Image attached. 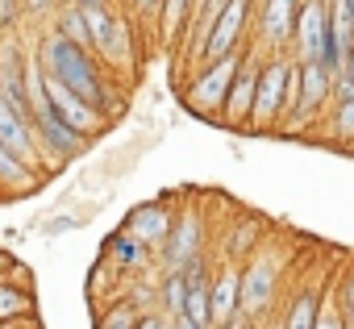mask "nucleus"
<instances>
[{
    "instance_id": "nucleus-15",
    "label": "nucleus",
    "mask_w": 354,
    "mask_h": 329,
    "mask_svg": "<svg viewBox=\"0 0 354 329\" xmlns=\"http://www.w3.org/2000/svg\"><path fill=\"white\" fill-rule=\"evenodd\" d=\"M321 129L329 133V142H333L337 150H350V146H354V100H342V104H333V109L325 113Z\"/></svg>"
},
{
    "instance_id": "nucleus-14",
    "label": "nucleus",
    "mask_w": 354,
    "mask_h": 329,
    "mask_svg": "<svg viewBox=\"0 0 354 329\" xmlns=\"http://www.w3.org/2000/svg\"><path fill=\"white\" fill-rule=\"evenodd\" d=\"M238 308H242V267L225 258L213 271V329H221Z\"/></svg>"
},
{
    "instance_id": "nucleus-31",
    "label": "nucleus",
    "mask_w": 354,
    "mask_h": 329,
    "mask_svg": "<svg viewBox=\"0 0 354 329\" xmlns=\"http://www.w3.org/2000/svg\"><path fill=\"white\" fill-rule=\"evenodd\" d=\"M263 329H283V317H267V321H259Z\"/></svg>"
},
{
    "instance_id": "nucleus-13",
    "label": "nucleus",
    "mask_w": 354,
    "mask_h": 329,
    "mask_svg": "<svg viewBox=\"0 0 354 329\" xmlns=\"http://www.w3.org/2000/svg\"><path fill=\"white\" fill-rule=\"evenodd\" d=\"M325 21H329V0H304V5H300V17H296V42H292V55H296L300 63L321 59Z\"/></svg>"
},
{
    "instance_id": "nucleus-28",
    "label": "nucleus",
    "mask_w": 354,
    "mask_h": 329,
    "mask_svg": "<svg viewBox=\"0 0 354 329\" xmlns=\"http://www.w3.org/2000/svg\"><path fill=\"white\" fill-rule=\"evenodd\" d=\"M142 329H175V325H171V321H162V317H146V321H142Z\"/></svg>"
},
{
    "instance_id": "nucleus-34",
    "label": "nucleus",
    "mask_w": 354,
    "mask_h": 329,
    "mask_svg": "<svg viewBox=\"0 0 354 329\" xmlns=\"http://www.w3.org/2000/svg\"><path fill=\"white\" fill-rule=\"evenodd\" d=\"M205 5H213V0H196V13H201V9H205ZM196 13H192V17H196Z\"/></svg>"
},
{
    "instance_id": "nucleus-29",
    "label": "nucleus",
    "mask_w": 354,
    "mask_h": 329,
    "mask_svg": "<svg viewBox=\"0 0 354 329\" xmlns=\"http://www.w3.org/2000/svg\"><path fill=\"white\" fill-rule=\"evenodd\" d=\"M50 5H55V0H26L30 13H42V9H50Z\"/></svg>"
},
{
    "instance_id": "nucleus-3",
    "label": "nucleus",
    "mask_w": 354,
    "mask_h": 329,
    "mask_svg": "<svg viewBox=\"0 0 354 329\" xmlns=\"http://www.w3.org/2000/svg\"><path fill=\"white\" fill-rule=\"evenodd\" d=\"M288 258L271 246V242H263L246 263H242V312H250L254 321H267L271 312H275V304H279V283H283V267Z\"/></svg>"
},
{
    "instance_id": "nucleus-24",
    "label": "nucleus",
    "mask_w": 354,
    "mask_h": 329,
    "mask_svg": "<svg viewBox=\"0 0 354 329\" xmlns=\"http://www.w3.org/2000/svg\"><path fill=\"white\" fill-rule=\"evenodd\" d=\"M317 329H350V325H346V312H342V304H337V288H333V283H329V292H325Z\"/></svg>"
},
{
    "instance_id": "nucleus-19",
    "label": "nucleus",
    "mask_w": 354,
    "mask_h": 329,
    "mask_svg": "<svg viewBox=\"0 0 354 329\" xmlns=\"http://www.w3.org/2000/svg\"><path fill=\"white\" fill-rule=\"evenodd\" d=\"M109 254L121 263V267H142V258H146V246L129 234V229H117L113 238H109Z\"/></svg>"
},
{
    "instance_id": "nucleus-8",
    "label": "nucleus",
    "mask_w": 354,
    "mask_h": 329,
    "mask_svg": "<svg viewBox=\"0 0 354 329\" xmlns=\"http://www.w3.org/2000/svg\"><path fill=\"white\" fill-rule=\"evenodd\" d=\"M42 88H46L50 109H55V113H59L75 133L92 138V133H100V129H104V113H100V109H92L84 96H75L63 79H55V75H46V71H42Z\"/></svg>"
},
{
    "instance_id": "nucleus-35",
    "label": "nucleus",
    "mask_w": 354,
    "mask_h": 329,
    "mask_svg": "<svg viewBox=\"0 0 354 329\" xmlns=\"http://www.w3.org/2000/svg\"><path fill=\"white\" fill-rule=\"evenodd\" d=\"M346 9H350V17H354V0H346Z\"/></svg>"
},
{
    "instance_id": "nucleus-17",
    "label": "nucleus",
    "mask_w": 354,
    "mask_h": 329,
    "mask_svg": "<svg viewBox=\"0 0 354 329\" xmlns=\"http://www.w3.org/2000/svg\"><path fill=\"white\" fill-rule=\"evenodd\" d=\"M263 229H267V225H263L259 217H246L242 225H234V238H230V258H234V263H246V258H250V254L267 242V238H263Z\"/></svg>"
},
{
    "instance_id": "nucleus-5",
    "label": "nucleus",
    "mask_w": 354,
    "mask_h": 329,
    "mask_svg": "<svg viewBox=\"0 0 354 329\" xmlns=\"http://www.w3.org/2000/svg\"><path fill=\"white\" fill-rule=\"evenodd\" d=\"M254 9H259V0H225V9L217 13V21H213V30H209L201 67L221 63V59L246 50V30H250V13H254Z\"/></svg>"
},
{
    "instance_id": "nucleus-1",
    "label": "nucleus",
    "mask_w": 354,
    "mask_h": 329,
    "mask_svg": "<svg viewBox=\"0 0 354 329\" xmlns=\"http://www.w3.org/2000/svg\"><path fill=\"white\" fill-rule=\"evenodd\" d=\"M42 71L55 75V79H63V84H67L75 96H84L92 109H100V113L113 109V96H109V88H104V79H100V71H96V63H92V55H88V46H75V42L63 38L59 30L42 38Z\"/></svg>"
},
{
    "instance_id": "nucleus-6",
    "label": "nucleus",
    "mask_w": 354,
    "mask_h": 329,
    "mask_svg": "<svg viewBox=\"0 0 354 329\" xmlns=\"http://www.w3.org/2000/svg\"><path fill=\"white\" fill-rule=\"evenodd\" d=\"M263 59H267L263 46H246L242 67H238V75H234V88H230V100H225V113H221V125H225V129L250 133V117H254V92H259Z\"/></svg>"
},
{
    "instance_id": "nucleus-18",
    "label": "nucleus",
    "mask_w": 354,
    "mask_h": 329,
    "mask_svg": "<svg viewBox=\"0 0 354 329\" xmlns=\"http://www.w3.org/2000/svg\"><path fill=\"white\" fill-rule=\"evenodd\" d=\"M184 304H188V275L184 271H167V279H162V308H167V317L171 321L184 317Z\"/></svg>"
},
{
    "instance_id": "nucleus-23",
    "label": "nucleus",
    "mask_w": 354,
    "mask_h": 329,
    "mask_svg": "<svg viewBox=\"0 0 354 329\" xmlns=\"http://www.w3.org/2000/svg\"><path fill=\"white\" fill-rule=\"evenodd\" d=\"M333 288H337V304H342V312H346V325L354 329V263L333 275Z\"/></svg>"
},
{
    "instance_id": "nucleus-33",
    "label": "nucleus",
    "mask_w": 354,
    "mask_h": 329,
    "mask_svg": "<svg viewBox=\"0 0 354 329\" xmlns=\"http://www.w3.org/2000/svg\"><path fill=\"white\" fill-rule=\"evenodd\" d=\"M75 5H109V0H75Z\"/></svg>"
},
{
    "instance_id": "nucleus-32",
    "label": "nucleus",
    "mask_w": 354,
    "mask_h": 329,
    "mask_svg": "<svg viewBox=\"0 0 354 329\" xmlns=\"http://www.w3.org/2000/svg\"><path fill=\"white\" fill-rule=\"evenodd\" d=\"M346 71L354 75V46H350V55H346Z\"/></svg>"
},
{
    "instance_id": "nucleus-36",
    "label": "nucleus",
    "mask_w": 354,
    "mask_h": 329,
    "mask_svg": "<svg viewBox=\"0 0 354 329\" xmlns=\"http://www.w3.org/2000/svg\"><path fill=\"white\" fill-rule=\"evenodd\" d=\"M254 329H263V325H254Z\"/></svg>"
},
{
    "instance_id": "nucleus-2",
    "label": "nucleus",
    "mask_w": 354,
    "mask_h": 329,
    "mask_svg": "<svg viewBox=\"0 0 354 329\" xmlns=\"http://www.w3.org/2000/svg\"><path fill=\"white\" fill-rule=\"evenodd\" d=\"M292 71H296V55H267L263 59L250 133H279L283 129V117L292 104Z\"/></svg>"
},
{
    "instance_id": "nucleus-9",
    "label": "nucleus",
    "mask_w": 354,
    "mask_h": 329,
    "mask_svg": "<svg viewBox=\"0 0 354 329\" xmlns=\"http://www.w3.org/2000/svg\"><path fill=\"white\" fill-rule=\"evenodd\" d=\"M205 254V221L196 209H184V213H175V225H171V238L162 246V263L167 271H184L192 258Z\"/></svg>"
},
{
    "instance_id": "nucleus-10",
    "label": "nucleus",
    "mask_w": 354,
    "mask_h": 329,
    "mask_svg": "<svg viewBox=\"0 0 354 329\" xmlns=\"http://www.w3.org/2000/svg\"><path fill=\"white\" fill-rule=\"evenodd\" d=\"M337 271H325L321 279H304L292 288L288 304H283V329H317V317H321V304H325V292L333 283Z\"/></svg>"
},
{
    "instance_id": "nucleus-20",
    "label": "nucleus",
    "mask_w": 354,
    "mask_h": 329,
    "mask_svg": "<svg viewBox=\"0 0 354 329\" xmlns=\"http://www.w3.org/2000/svg\"><path fill=\"white\" fill-rule=\"evenodd\" d=\"M142 321H146V312H142L138 304L121 300V304H113V308L100 317V325H96V329H142Z\"/></svg>"
},
{
    "instance_id": "nucleus-26",
    "label": "nucleus",
    "mask_w": 354,
    "mask_h": 329,
    "mask_svg": "<svg viewBox=\"0 0 354 329\" xmlns=\"http://www.w3.org/2000/svg\"><path fill=\"white\" fill-rule=\"evenodd\" d=\"M342 100H354V75L350 71L333 75V104H342Z\"/></svg>"
},
{
    "instance_id": "nucleus-27",
    "label": "nucleus",
    "mask_w": 354,
    "mask_h": 329,
    "mask_svg": "<svg viewBox=\"0 0 354 329\" xmlns=\"http://www.w3.org/2000/svg\"><path fill=\"white\" fill-rule=\"evenodd\" d=\"M133 9H138L146 21H158V13H162V0H133Z\"/></svg>"
},
{
    "instance_id": "nucleus-21",
    "label": "nucleus",
    "mask_w": 354,
    "mask_h": 329,
    "mask_svg": "<svg viewBox=\"0 0 354 329\" xmlns=\"http://www.w3.org/2000/svg\"><path fill=\"white\" fill-rule=\"evenodd\" d=\"M59 34H63V38H71L75 46H88V50H92V34H88V21H84V9H80V5L63 13V21H59Z\"/></svg>"
},
{
    "instance_id": "nucleus-12",
    "label": "nucleus",
    "mask_w": 354,
    "mask_h": 329,
    "mask_svg": "<svg viewBox=\"0 0 354 329\" xmlns=\"http://www.w3.org/2000/svg\"><path fill=\"white\" fill-rule=\"evenodd\" d=\"M171 225H175V213L162 205V200H150V205H138L125 221V229L146 246V250H162L167 238H171Z\"/></svg>"
},
{
    "instance_id": "nucleus-7",
    "label": "nucleus",
    "mask_w": 354,
    "mask_h": 329,
    "mask_svg": "<svg viewBox=\"0 0 354 329\" xmlns=\"http://www.w3.org/2000/svg\"><path fill=\"white\" fill-rule=\"evenodd\" d=\"M300 5L304 0H259V46L267 55H292Z\"/></svg>"
},
{
    "instance_id": "nucleus-30",
    "label": "nucleus",
    "mask_w": 354,
    "mask_h": 329,
    "mask_svg": "<svg viewBox=\"0 0 354 329\" xmlns=\"http://www.w3.org/2000/svg\"><path fill=\"white\" fill-rule=\"evenodd\" d=\"M171 325H175V329H201V325H196V321H188V317H175Z\"/></svg>"
},
{
    "instance_id": "nucleus-16",
    "label": "nucleus",
    "mask_w": 354,
    "mask_h": 329,
    "mask_svg": "<svg viewBox=\"0 0 354 329\" xmlns=\"http://www.w3.org/2000/svg\"><path fill=\"white\" fill-rule=\"evenodd\" d=\"M192 13H196V0H162V13H158V30H162V38L175 42L180 34H188Z\"/></svg>"
},
{
    "instance_id": "nucleus-4",
    "label": "nucleus",
    "mask_w": 354,
    "mask_h": 329,
    "mask_svg": "<svg viewBox=\"0 0 354 329\" xmlns=\"http://www.w3.org/2000/svg\"><path fill=\"white\" fill-rule=\"evenodd\" d=\"M242 55H246V50H238V55H230V59H221V63H209V67H201V71L192 75V84L184 88L188 113H196V117L221 125V113H225L234 75H238V67H242Z\"/></svg>"
},
{
    "instance_id": "nucleus-25",
    "label": "nucleus",
    "mask_w": 354,
    "mask_h": 329,
    "mask_svg": "<svg viewBox=\"0 0 354 329\" xmlns=\"http://www.w3.org/2000/svg\"><path fill=\"white\" fill-rule=\"evenodd\" d=\"M0 184H5V188H21V184H26V167H21V158H13L5 146H0Z\"/></svg>"
},
{
    "instance_id": "nucleus-11",
    "label": "nucleus",
    "mask_w": 354,
    "mask_h": 329,
    "mask_svg": "<svg viewBox=\"0 0 354 329\" xmlns=\"http://www.w3.org/2000/svg\"><path fill=\"white\" fill-rule=\"evenodd\" d=\"M0 146H5L13 158H21L26 167H38V133L34 121H26L0 92Z\"/></svg>"
},
{
    "instance_id": "nucleus-22",
    "label": "nucleus",
    "mask_w": 354,
    "mask_h": 329,
    "mask_svg": "<svg viewBox=\"0 0 354 329\" xmlns=\"http://www.w3.org/2000/svg\"><path fill=\"white\" fill-rule=\"evenodd\" d=\"M30 308V296L13 283H0V321H17Z\"/></svg>"
}]
</instances>
